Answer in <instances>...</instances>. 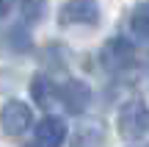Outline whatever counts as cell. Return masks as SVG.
<instances>
[{"mask_svg": "<svg viewBox=\"0 0 149 147\" xmlns=\"http://www.w3.org/2000/svg\"><path fill=\"white\" fill-rule=\"evenodd\" d=\"M119 133L124 139H144L149 131V108L144 100H127V103L119 108Z\"/></svg>", "mask_w": 149, "mask_h": 147, "instance_id": "cell-1", "label": "cell"}, {"mask_svg": "<svg viewBox=\"0 0 149 147\" xmlns=\"http://www.w3.org/2000/svg\"><path fill=\"white\" fill-rule=\"evenodd\" d=\"M0 125H3V131L8 136H22L33 125V114L22 100H8L0 108Z\"/></svg>", "mask_w": 149, "mask_h": 147, "instance_id": "cell-2", "label": "cell"}, {"mask_svg": "<svg viewBox=\"0 0 149 147\" xmlns=\"http://www.w3.org/2000/svg\"><path fill=\"white\" fill-rule=\"evenodd\" d=\"M61 25H97L100 22V6L97 0H66L58 14Z\"/></svg>", "mask_w": 149, "mask_h": 147, "instance_id": "cell-3", "label": "cell"}, {"mask_svg": "<svg viewBox=\"0 0 149 147\" xmlns=\"http://www.w3.org/2000/svg\"><path fill=\"white\" fill-rule=\"evenodd\" d=\"M135 53H133V44L127 42V39L116 36L111 39V42L102 47V61H105V67H111V70H127L130 64H133Z\"/></svg>", "mask_w": 149, "mask_h": 147, "instance_id": "cell-4", "label": "cell"}, {"mask_svg": "<svg viewBox=\"0 0 149 147\" xmlns=\"http://www.w3.org/2000/svg\"><path fill=\"white\" fill-rule=\"evenodd\" d=\"M66 142V122L61 117H44L36 125V144L42 147H61Z\"/></svg>", "mask_w": 149, "mask_h": 147, "instance_id": "cell-5", "label": "cell"}, {"mask_svg": "<svg viewBox=\"0 0 149 147\" xmlns=\"http://www.w3.org/2000/svg\"><path fill=\"white\" fill-rule=\"evenodd\" d=\"M105 144V125L100 120H86L77 125L72 147H102Z\"/></svg>", "mask_w": 149, "mask_h": 147, "instance_id": "cell-6", "label": "cell"}, {"mask_svg": "<svg viewBox=\"0 0 149 147\" xmlns=\"http://www.w3.org/2000/svg\"><path fill=\"white\" fill-rule=\"evenodd\" d=\"M58 94H61V103L66 106V111H72V114L86 111V106H88V100H91L88 86H86V83H80V81H69Z\"/></svg>", "mask_w": 149, "mask_h": 147, "instance_id": "cell-7", "label": "cell"}, {"mask_svg": "<svg viewBox=\"0 0 149 147\" xmlns=\"http://www.w3.org/2000/svg\"><path fill=\"white\" fill-rule=\"evenodd\" d=\"M31 94H33V100H36V106H42V108H50V106L55 103V86H53V81H50L47 75H36L31 81Z\"/></svg>", "mask_w": 149, "mask_h": 147, "instance_id": "cell-8", "label": "cell"}, {"mask_svg": "<svg viewBox=\"0 0 149 147\" xmlns=\"http://www.w3.org/2000/svg\"><path fill=\"white\" fill-rule=\"evenodd\" d=\"M130 28L138 39H149V3H138L130 14Z\"/></svg>", "mask_w": 149, "mask_h": 147, "instance_id": "cell-9", "label": "cell"}, {"mask_svg": "<svg viewBox=\"0 0 149 147\" xmlns=\"http://www.w3.org/2000/svg\"><path fill=\"white\" fill-rule=\"evenodd\" d=\"M19 8L28 22H36L44 17V0H19Z\"/></svg>", "mask_w": 149, "mask_h": 147, "instance_id": "cell-10", "label": "cell"}, {"mask_svg": "<svg viewBox=\"0 0 149 147\" xmlns=\"http://www.w3.org/2000/svg\"><path fill=\"white\" fill-rule=\"evenodd\" d=\"M11 6H14V0H0V17H6L11 11Z\"/></svg>", "mask_w": 149, "mask_h": 147, "instance_id": "cell-11", "label": "cell"}, {"mask_svg": "<svg viewBox=\"0 0 149 147\" xmlns=\"http://www.w3.org/2000/svg\"><path fill=\"white\" fill-rule=\"evenodd\" d=\"M25 147H42V144H25Z\"/></svg>", "mask_w": 149, "mask_h": 147, "instance_id": "cell-12", "label": "cell"}]
</instances>
